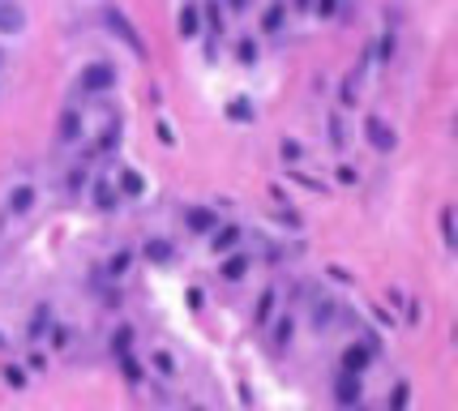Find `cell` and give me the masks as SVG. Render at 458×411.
I'll list each match as a JSON object with an SVG mask.
<instances>
[{"instance_id":"cell-9","label":"cell","mask_w":458,"mask_h":411,"mask_svg":"<svg viewBox=\"0 0 458 411\" xmlns=\"http://www.w3.org/2000/svg\"><path fill=\"white\" fill-rule=\"evenodd\" d=\"M185 223H189L193 231H214V227H219V215H214V210H206V206H197V210H189V215H185Z\"/></svg>"},{"instance_id":"cell-7","label":"cell","mask_w":458,"mask_h":411,"mask_svg":"<svg viewBox=\"0 0 458 411\" xmlns=\"http://www.w3.org/2000/svg\"><path fill=\"white\" fill-rule=\"evenodd\" d=\"M364 133H368V142H373L377 150H390V146H394V128H386V120H377V116L364 124Z\"/></svg>"},{"instance_id":"cell-17","label":"cell","mask_w":458,"mask_h":411,"mask_svg":"<svg viewBox=\"0 0 458 411\" xmlns=\"http://www.w3.org/2000/svg\"><path fill=\"white\" fill-rule=\"evenodd\" d=\"M291 330H296V326H291V317L278 321V326H274V347H287V343H291Z\"/></svg>"},{"instance_id":"cell-21","label":"cell","mask_w":458,"mask_h":411,"mask_svg":"<svg viewBox=\"0 0 458 411\" xmlns=\"http://www.w3.org/2000/svg\"><path fill=\"white\" fill-rule=\"evenodd\" d=\"M120 189H124V193H142V176L124 171V176H120Z\"/></svg>"},{"instance_id":"cell-11","label":"cell","mask_w":458,"mask_h":411,"mask_svg":"<svg viewBox=\"0 0 458 411\" xmlns=\"http://www.w3.org/2000/svg\"><path fill=\"white\" fill-rule=\"evenodd\" d=\"M31 206H35V189H31V185H17V189L9 193V210H13V215H26Z\"/></svg>"},{"instance_id":"cell-18","label":"cell","mask_w":458,"mask_h":411,"mask_svg":"<svg viewBox=\"0 0 458 411\" xmlns=\"http://www.w3.org/2000/svg\"><path fill=\"white\" fill-rule=\"evenodd\" d=\"M116 142H120V128H116V124H108V128H103V133H99V142H94V150H112Z\"/></svg>"},{"instance_id":"cell-28","label":"cell","mask_w":458,"mask_h":411,"mask_svg":"<svg viewBox=\"0 0 458 411\" xmlns=\"http://www.w3.org/2000/svg\"><path fill=\"white\" fill-rule=\"evenodd\" d=\"M339 180H343V185H351V180H355V167H347V163H343V167H339Z\"/></svg>"},{"instance_id":"cell-15","label":"cell","mask_w":458,"mask_h":411,"mask_svg":"<svg viewBox=\"0 0 458 411\" xmlns=\"http://www.w3.org/2000/svg\"><path fill=\"white\" fill-rule=\"evenodd\" d=\"M244 270H248V257H227V262H223V278H227V283L244 278Z\"/></svg>"},{"instance_id":"cell-2","label":"cell","mask_w":458,"mask_h":411,"mask_svg":"<svg viewBox=\"0 0 458 411\" xmlns=\"http://www.w3.org/2000/svg\"><path fill=\"white\" fill-rule=\"evenodd\" d=\"M116 86V69L112 65H90V69H82V90L86 94H103V90H112Z\"/></svg>"},{"instance_id":"cell-32","label":"cell","mask_w":458,"mask_h":411,"mask_svg":"<svg viewBox=\"0 0 458 411\" xmlns=\"http://www.w3.org/2000/svg\"><path fill=\"white\" fill-rule=\"evenodd\" d=\"M351 411H360V407H351Z\"/></svg>"},{"instance_id":"cell-25","label":"cell","mask_w":458,"mask_h":411,"mask_svg":"<svg viewBox=\"0 0 458 411\" xmlns=\"http://www.w3.org/2000/svg\"><path fill=\"white\" fill-rule=\"evenodd\" d=\"M124 266H129V253H116V257H112V266H108V270H112V274H124Z\"/></svg>"},{"instance_id":"cell-20","label":"cell","mask_w":458,"mask_h":411,"mask_svg":"<svg viewBox=\"0 0 458 411\" xmlns=\"http://www.w3.org/2000/svg\"><path fill=\"white\" fill-rule=\"evenodd\" d=\"M402 407H407V381H398L390 394V411H402Z\"/></svg>"},{"instance_id":"cell-24","label":"cell","mask_w":458,"mask_h":411,"mask_svg":"<svg viewBox=\"0 0 458 411\" xmlns=\"http://www.w3.org/2000/svg\"><path fill=\"white\" fill-rule=\"evenodd\" d=\"M313 9H317L321 17H334V9H339V0H313Z\"/></svg>"},{"instance_id":"cell-30","label":"cell","mask_w":458,"mask_h":411,"mask_svg":"<svg viewBox=\"0 0 458 411\" xmlns=\"http://www.w3.org/2000/svg\"><path fill=\"white\" fill-rule=\"evenodd\" d=\"M232 9H248V0H232Z\"/></svg>"},{"instance_id":"cell-29","label":"cell","mask_w":458,"mask_h":411,"mask_svg":"<svg viewBox=\"0 0 458 411\" xmlns=\"http://www.w3.org/2000/svg\"><path fill=\"white\" fill-rule=\"evenodd\" d=\"M296 9H313V0H296Z\"/></svg>"},{"instance_id":"cell-3","label":"cell","mask_w":458,"mask_h":411,"mask_svg":"<svg viewBox=\"0 0 458 411\" xmlns=\"http://www.w3.org/2000/svg\"><path fill=\"white\" fill-rule=\"evenodd\" d=\"M373 355H377V339H364V343L347 347V351H343V373H364Z\"/></svg>"},{"instance_id":"cell-13","label":"cell","mask_w":458,"mask_h":411,"mask_svg":"<svg viewBox=\"0 0 458 411\" xmlns=\"http://www.w3.org/2000/svg\"><path fill=\"white\" fill-rule=\"evenodd\" d=\"M283 13H287L283 0H278V5H270V9H266V17H262V31H266V35H274L278 26H283Z\"/></svg>"},{"instance_id":"cell-31","label":"cell","mask_w":458,"mask_h":411,"mask_svg":"<svg viewBox=\"0 0 458 411\" xmlns=\"http://www.w3.org/2000/svg\"><path fill=\"white\" fill-rule=\"evenodd\" d=\"M0 69H5V51H0Z\"/></svg>"},{"instance_id":"cell-1","label":"cell","mask_w":458,"mask_h":411,"mask_svg":"<svg viewBox=\"0 0 458 411\" xmlns=\"http://www.w3.org/2000/svg\"><path fill=\"white\" fill-rule=\"evenodd\" d=\"M103 17H108V26H112V31L120 35V43H124V47H129V51H133V56H146V43L137 39V31H133V22H129V17H124V13H120L116 5H108V9H103Z\"/></svg>"},{"instance_id":"cell-22","label":"cell","mask_w":458,"mask_h":411,"mask_svg":"<svg viewBox=\"0 0 458 411\" xmlns=\"http://www.w3.org/2000/svg\"><path fill=\"white\" fill-rule=\"evenodd\" d=\"M441 236L446 244H454V210H441Z\"/></svg>"},{"instance_id":"cell-26","label":"cell","mask_w":458,"mask_h":411,"mask_svg":"<svg viewBox=\"0 0 458 411\" xmlns=\"http://www.w3.org/2000/svg\"><path fill=\"white\" fill-rule=\"evenodd\" d=\"M394 56V35L386 31V39H381V60H390Z\"/></svg>"},{"instance_id":"cell-5","label":"cell","mask_w":458,"mask_h":411,"mask_svg":"<svg viewBox=\"0 0 458 411\" xmlns=\"http://www.w3.org/2000/svg\"><path fill=\"white\" fill-rule=\"evenodd\" d=\"M334 394H339V403L355 407V403H360V373H343L339 385H334Z\"/></svg>"},{"instance_id":"cell-4","label":"cell","mask_w":458,"mask_h":411,"mask_svg":"<svg viewBox=\"0 0 458 411\" xmlns=\"http://www.w3.org/2000/svg\"><path fill=\"white\" fill-rule=\"evenodd\" d=\"M26 26V13H22L17 0H0V35H17Z\"/></svg>"},{"instance_id":"cell-14","label":"cell","mask_w":458,"mask_h":411,"mask_svg":"<svg viewBox=\"0 0 458 411\" xmlns=\"http://www.w3.org/2000/svg\"><path fill=\"white\" fill-rule=\"evenodd\" d=\"M227 116H232L236 124H248L253 120V103L248 99H232V103H227Z\"/></svg>"},{"instance_id":"cell-16","label":"cell","mask_w":458,"mask_h":411,"mask_svg":"<svg viewBox=\"0 0 458 411\" xmlns=\"http://www.w3.org/2000/svg\"><path fill=\"white\" fill-rule=\"evenodd\" d=\"M270 313H274V287H266V292H262V300H257V313H253V317H257V321L266 326V321H270Z\"/></svg>"},{"instance_id":"cell-27","label":"cell","mask_w":458,"mask_h":411,"mask_svg":"<svg viewBox=\"0 0 458 411\" xmlns=\"http://www.w3.org/2000/svg\"><path fill=\"white\" fill-rule=\"evenodd\" d=\"M283 159H300V146L296 142H283Z\"/></svg>"},{"instance_id":"cell-19","label":"cell","mask_w":458,"mask_h":411,"mask_svg":"<svg viewBox=\"0 0 458 411\" xmlns=\"http://www.w3.org/2000/svg\"><path fill=\"white\" fill-rule=\"evenodd\" d=\"M236 56H240L244 65H253V60H257V43H253V39H240V47H236Z\"/></svg>"},{"instance_id":"cell-23","label":"cell","mask_w":458,"mask_h":411,"mask_svg":"<svg viewBox=\"0 0 458 411\" xmlns=\"http://www.w3.org/2000/svg\"><path fill=\"white\" fill-rule=\"evenodd\" d=\"M146 253H150V257H155V262H167V257H171V244H163V240H155V244H150Z\"/></svg>"},{"instance_id":"cell-12","label":"cell","mask_w":458,"mask_h":411,"mask_svg":"<svg viewBox=\"0 0 458 411\" xmlns=\"http://www.w3.org/2000/svg\"><path fill=\"white\" fill-rule=\"evenodd\" d=\"M210 244H214V253H232L240 244V227H223V231L214 227V240Z\"/></svg>"},{"instance_id":"cell-8","label":"cell","mask_w":458,"mask_h":411,"mask_svg":"<svg viewBox=\"0 0 458 411\" xmlns=\"http://www.w3.org/2000/svg\"><path fill=\"white\" fill-rule=\"evenodd\" d=\"M94 206H99V210H116V206H120V193H116L112 180H99V185H94Z\"/></svg>"},{"instance_id":"cell-6","label":"cell","mask_w":458,"mask_h":411,"mask_svg":"<svg viewBox=\"0 0 458 411\" xmlns=\"http://www.w3.org/2000/svg\"><path fill=\"white\" fill-rule=\"evenodd\" d=\"M56 133H60V142H78V133H82V108H65Z\"/></svg>"},{"instance_id":"cell-10","label":"cell","mask_w":458,"mask_h":411,"mask_svg":"<svg viewBox=\"0 0 458 411\" xmlns=\"http://www.w3.org/2000/svg\"><path fill=\"white\" fill-rule=\"evenodd\" d=\"M180 35H185V39H197V35H201V9H197V5H185V9H180Z\"/></svg>"}]
</instances>
